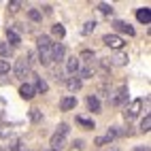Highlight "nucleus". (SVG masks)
<instances>
[{
	"label": "nucleus",
	"instance_id": "f257e3e1",
	"mask_svg": "<svg viewBox=\"0 0 151 151\" xmlns=\"http://www.w3.org/2000/svg\"><path fill=\"white\" fill-rule=\"evenodd\" d=\"M36 45H38V60H41V64H51V38L47 34H41L36 38Z\"/></svg>",
	"mask_w": 151,
	"mask_h": 151
},
{
	"label": "nucleus",
	"instance_id": "f03ea898",
	"mask_svg": "<svg viewBox=\"0 0 151 151\" xmlns=\"http://www.w3.org/2000/svg\"><path fill=\"white\" fill-rule=\"evenodd\" d=\"M70 132V128H68V124H60L58 126V130L53 132V136H51V149L53 151H60L64 147V140H66V134Z\"/></svg>",
	"mask_w": 151,
	"mask_h": 151
},
{
	"label": "nucleus",
	"instance_id": "7ed1b4c3",
	"mask_svg": "<svg viewBox=\"0 0 151 151\" xmlns=\"http://www.w3.org/2000/svg\"><path fill=\"white\" fill-rule=\"evenodd\" d=\"M13 73H15V77H17V79H26V75L32 73V64H30L26 58H22V60H17V62H15Z\"/></svg>",
	"mask_w": 151,
	"mask_h": 151
},
{
	"label": "nucleus",
	"instance_id": "20e7f679",
	"mask_svg": "<svg viewBox=\"0 0 151 151\" xmlns=\"http://www.w3.org/2000/svg\"><path fill=\"white\" fill-rule=\"evenodd\" d=\"M126 100H128V85H122V87H117L113 94H109V102L113 104V106L124 104Z\"/></svg>",
	"mask_w": 151,
	"mask_h": 151
},
{
	"label": "nucleus",
	"instance_id": "39448f33",
	"mask_svg": "<svg viewBox=\"0 0 151 151\" xmlns=\"http://www.w3.org/2000/svg\"><path fill=\"white\" fill-rule=\"evenodd\" d=\"M140 109H143V100L140 98H136V100H132L130 102V106H126V111H124V117L128 119V122H132V119L140 113Z\"/></svg>",
	"mask_w": 151,
	"mask_h": 151
},
{
	"label": "nucleus",
	"instance_id": "423d86ee",
	"mask_svg": "<svg viewBox=\"0 0 151 151\" xmlns=\"http://www.w3.org/2000/svg\"><path fill=\"white\" fill-rule=\"evenodd\" d=\"M102 43L106 45V47H111V49H122L126 43H124V38L122 36H117V34H106L104 38H102Z\"/></svg>",
	"mask_w": 151,
	"mask_h": 151
},
{
	"label": "nucleus",
	"instance_id": "0eeeda50",
	"mask_svg": "<svg viewBox=\"0 0 151 151\" xmlns=\"http://www.w3.org/2000/svg\"><path fill=\"white\" fill-rule=\"evenodd\" d=\"M64 51L66 49H64L62 43H53L51 45V62H60V60L64 58Z\"/></svg>",
	"mask_w": 151,
	"mask_h": 151
},
{
	"label": "nucleus",
	"instance_id": "6e6552de",
	"mask_svg": "<svg viewBox=\"0 0 151 151\" xmlns=\"http://www.w3.org/2000/svg\"><path fill=\"white\" fill-rule=\"evenodd\" d=\"M19 96H22L24 100H32L36 96V92H34V87L30 85V83H24L22 87H19Z\"/></svg>",
	"mask_w": 151,
	"mask_h": 151
},
{
	"label": "nucleus",
	"instance_id": "1a4fd4ad",
	"mask_svg": "<svg viewBox=\"0 0 151 151\" xmlns=\"http://www.w3.org/2000/svg\"><path fill=\"white\" fill-rule=\"evenodd\" d=\"M66 87H68V92H79V89H81V79L77 75L66 77Z\"/></svg>",
	"mask_w": 151,
	"mask_h": 151
},
{
	"label": "nucleus",
	"instance_id": "9d476101",
	"mask_svg": "<svg viewBox=\"0 0 151 151\" xmlns=\"http://www.w3.org/2000/svg\"><path fill=\"white\" fill-rule=\"evenodd\" d=\"M136 19H138L140 24L149 26V24H151V11H149L147 6H145V9H138V11H136Z\"/></svg>",
	"mask_w": 151,
	"mask_h": 151
},
{
	"label": "nucleus",
	"instance_id": "9b49d317",
	"mask_svg": "<svg viewBox=\"0 0 151 151\" xmlns=\"http://www.w3.org/2000/svg\"><path fill=\"white\" fill-rule=\"evenodd\" d=\"M77 106V98L75 96H66V98H62V102H60V109L62 111H73Z\"/></svg>",
	"mask_w": 151,
	"mask_h": 151
},
{
	"label": "nucleus",
	"instance_id": "f8f14e48",
	"mask_svg": "<svg viewBox=\"0 0 151 151\" xmlns=\"http://www.w3.org/2000/svg\"><path fill=\"white\" fill-rule=\"evenodd\" d=\"M113 26L119 30V32H124V34H128V36H134V28L130 26V24H126V22H115Z\"/></svg>",
	"mask_w": 151,
	"mask_h": 151
},
{
	"label": "nucleus",
	"instance_id": "ddd939ff",
	"mask_svg": "<svg viewBox=\"0 0 151 151\" xmlns=\"http://www.w3.org/2000/svg\"><path fill=\"white\" fill-rule=\"evenodd\" d=\"M77 60H79V64L85 62L87 66H92V64H94V60H96V55H94V51H81V55H79Z\"/></svg>",
	"mask_w": 151,
	"mask_h": 151
},
{
	"label": "nucleus",
	"instance_id": "4468645a",
	"mask_svg": "<svg viewBox=\"0 0 151 151\" xmlns=\"http://www.w3.org/2000/svg\"><path fill=\"white\" fill-rule=\"evenodd\" d=\"M32 87H34V92H36V94H45L47 89H49V85H47V81H45L43 77H36V83H34Z\"/></svg>",
	"mask_w": 151,
	"mask_h": 151
},
{
	"label": "nucleus",
	"instance_id": "2eb2a0df",
	"mask_svg": "<svg viewBox=\"0 0 151 151\" xmlns=\"http://www.w3.org/2000/svg\"><path fill=\"white\" fill-rule=\"evenodd\" d=\"M79 68H81V64H79V60H77V58H70L68 62H66V70H68L70 75H77V73H79Z\"/></svg>",
	"mask_w": 151,
	"mask_h": 151
},
{
	"label": "nucleus",
	"instance_id": "dca6fc26",
	"mask_svg": "<svg viewBox=\"0 0 151 151\" xmlns=\"http://www.w3.org/2000/svg\"><path fill=\"white\" fill-rule=\"evenodd\" d=\"M6 38H9V45H11L13 49L22 43V38H19V34L15 32V30H6Z\"/></svg>",
	"mask_w": 151,
	"mask_h": 151
},
{
	"label": "nucleus",
	"instance_id": "f3484780",
	"mask_svg": "<svg viewBox=\"0 0 151 151\" xmlns=\"http://www.w3.org/2000/svg\"><path fill=\"white\" fill-rule=\"evenodd\" d=\"M87 106H89L92 113H100V100H98L96 96H89V98H87Z\"/></svg>",
	"mask_w": 151,
	"mask_h": 151
},
{
	"label": "nucleus",
	"instance_id": "a211bd4d",
	"mask_svg": "<svg viewBox=\"0 0 151 151\" xmlns=\"http://www.w3.org/2000/svg\"><path fill=\"white\" fill-rule=\"evenodd\" d=\"M30 122H32V124H41L43 122V113L38 109H32V111H30Z\"/></svg>",
	"mask_w": 151,
	"mask_h": 151
},
{
	"label": "nucleus",
	"instance_id": "6ab92c4d",
	"mask_svg": "<svg viewBox=\"0 0 151 151\" xmlns=\"http://www.w3.org/2000/svg\"><path fill=\"white\" fill-rule=\"evenodd\" d=\"M0 55H2V58L13 55V47L9 45V43H0Z\"/></svg>",
	"mask_w": 151,
	"mask_h": 151
},
{
	"label": "nucleus",
	"instance_id": "aec40b11",
	"mask_svg": "<svg viewBox=\"0 0 151 151\" xmlns=\"http://www.w3.org/2000/svg\"><path fill=\"white\" fill-rule=\"evenodd\" d=\"M28 17L32 19V22H41V19H43V13L38 11V9H30V11H28Z\"/></svg>",
	"mask_w": 151,
	"mask_h": 151
},
{
	"label": "nucleus",
	"instance_id": "412c9836",
	"mask_svg": "<svg viewBox=\"0 0 151 151\" xmlns=\"http://www.w3.org/2000/svg\"><path fill=\"white\" fill-rule=\"evenodd\" d=\"M79 77H83V79H89V77H92L94 75V68L92 66H85V68H79V73H77Z\"/></svg>",
	"mask_w": 151,
	"mask_h": 151
},
{
	"label": "nucleus",
	"instance_id": "4be33fe9",
	"mask_svg": "<svg viewBox=\"0 0 151 151\" xmlns=\"http://www.w3.org/2000/svg\"><path fill=\"white\" fill-rule=\"evenodd\" d=\"M96 26H98L96 22H85V26H83V30H81V32H83V34L87 36V34H92L94 30H96Z\"/></svg>",
	"mask_w": 151,
	"mask_h": 151
},
{
	"label": "nucleus",
	"instance_id": "5701e85b",
	"mask_svg": "<svg viewBox=\"0 0 151 151\" xmlns=\"http://www.w3.org/2000/svg\"><path fill=\"white\" fill-rule=\"evenodd\" d=\"M77 124H81V126H83V128H87V130H92V128H96L92 119H85V117H77Z\"/></svg>",
	"mask_w": 151,
	"mask_h": 151
},
{
	"label": "nucleus",
	"instance_id": "b1692460",
	"mask_svg": "<svg viewBox=\"0 0 151 151\" xmlns=\"http://www.w3.org/2000/svg\"><path fill=\"white\" fill-rule=\"evenodd\" d=\"M51 30H53V34H55V36H60V38H64V34H66V28H64L62 24H55Z\"/></svg>",
	"mask_w": 151,
	"mask_h": 151
},
{
	"label": "nucleus",
	"instance_id": "393cba45",
	"mask_svg": "<svg viewBox=\"0 0 151 151\" xmlns=\"http://www.w3.org/2000/svg\"><path fill=\"white\" fill-rule=\"evenodd\" d=\"M126 62H128V55H124V53H119V55L113 58V64H115V66H124Z\"/></svg>",
	"mask_w": 151,
	"mask_h": 151
},
{
	"label": "nucleus",
	"instance_id": "a878e982",
	"mask_svg": "<svg viewBox=\"0 0 151 151\" xmlns=\"http://www.w3.org/2000/svg\"><path fill=\"white\" fill-rule=\"evenodd\" d=\"M140 130H143V132H149L151 130V117L149 115H145V119L140 122Z\"/></svg>",
	"mask_w": 151,
	"mask_h": 151
},
{
	"label": "nucleus",
	"instance_id": "bb28decb",
	"mask_svg": "<svg viewBox=\"0 0 151 151\" xmlns=\"http://www.w3.org/2000/svg\"><path fill=\"white\" fill-rule=\"evenodd\" d=\"M9 70H11V64H9L6 60H0V75H6Z\"/></svg>",
	"mask_w": 151,
	"mask_h": 151
},
{
	"label": "nucleus",
	"instance_id": "cd10ccee",
	"mask_svg": "<svg viewBox=\"0 0 151 151\" xmlns=\"http://www.w3.org/2000/svg\"><path fill=\"white\" fill-rule=\"evenodd\" d=\"M9 136H11V128L0 126V138H9Z\"/></svg>",
	"mask_w": 151,
	"mask_h": 151
},
{
	"label": "nucleus",
	"instance_id": "c85d7f7f",
	"mask_svg": "<svg viewBox=\"0 0 151 151\" xmlns=\"http://www.w3.org/2000/svg\"><path fill=\"white\" fill-rule=\"evenodd\" d=\"M98 9H100V11H102L104 15H109V13H113V6H111V4H106V2H102V4L98 6Z\"/></svg>",
	"mask_w": 151,
	"mask_h": 151
},
{
	"label": "nucleus",
	"instance_id": "c756f323",
	"mask_svg": "<svg viewBox=\"0 0 151 151\" xmlns=\"http://www.w3.org/2000/svg\"><path fill=\"white\" fill-rule=\"evenodd\" d=\"M11 151H24V143L22 140H15V143L11 145Z\"/></svg>",
	"mask_w": 151,
	"mask_h": 151
},
{
	"label": "nucleus",
	"instance_id": "7c9ffc66",
	"mask_svg": "<svg viewBox=\"0 0 151 151\" xmlns=\"http://www.w3.org/2000/svg\"><path fill=\"white\" fill-rule=\"evenodd\" d=\"M96 145H111V140H109L106 136H98V138H96Z\"/></svg>",
	"mask_w": 151,
	"mask_h": 151
},
{
	"label": "nucleus",
	"instance_id": "2f4dec72",
	"mask_svg": "<svg viewBox=\"0 0 151 151\" xmlns=\"http://www.w3.org/2000/svg\"><path fill=\"white\" fill-rule=\"evenodd\" d=\"M9 9L15 13V11H19V9H22V2H9Z\"/></svg>",
	"mask_w": 151,
	"mask_h": 151
},
{
	"label": "nucleus",
	"instance_id": "473e14b6",
	"mask_svg": "<svg viewBox=\"0 0 151 151\" xmlns=\"http://www.w3.org/2000/svg\"><path fill=\"white\" fill-rule=\"evenodd\" d=\"M134 151H149V147H147V145H145V147H136Z\"/></svg>",
	"mask_w": 151,
	"mask_h": 151
},
{
	"label": "nucleus",
	"instance_id": "72a5a7b5",
	"mask_svg": "<svg viewBox=\"0 0 151 151\" xmlns=\"http://www.w3.org/2000/svg\"><path fill=\"white\" fill-rule=\"evenodd\" d=\"M109 151H119V149L117 147H109Z\"/></svg>",
	"mask_w": 151,
	"mask_h": 151
},
{
	"label": "nucleus",
	"instance_id": "f704fd0d",
	"mask_svg": "<svg viewBox=\"0 0 151 151\" xmlns=\"http://www.w3.org/2000/svg\"><path fill=\"white\" fill-rule=\"evenodd\" d=\"M47 151H53V149H47Z\"/></svg>",
	"mask_w": 151,
	"mask_h": 151
},
{
	"label": "nucleus",
	"instance_id": "c9c22d12",
	"mask_svg": "<svg viewBox=\"0 0 151 151\" xmlns=\"http://www.w3.org/2000/svg\"><path fill=\"white\" fill-rule=\"evenodd\" d=\"M0 151H4V149H0Z\"/></svg>",
	"mask_w": 151,
	"mask_h": 151
}]
</instances>
